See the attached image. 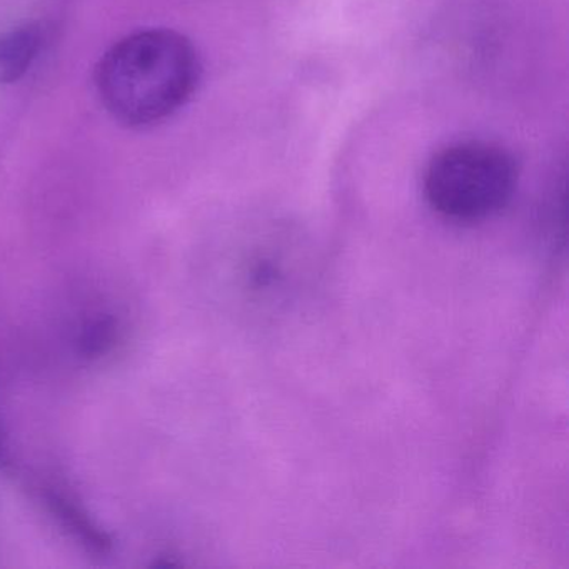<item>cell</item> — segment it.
<instances>
[{
	"instance_id": "cell-4",
	"label": "cell",
	"mask_w": 569,
	"mask_h": 569,
	"mask_svg": "<svg viewBox=\"0 0 569 569\" xmlns=\"http://www.w3.org/2000/svg\"><path fill=\"white\" fill-rule=\"evenodd\" d=\"M44 44L39 24H22L0 36V82L12 84L21 81L36 59L39 58Z\"/></svg>"
},
{
	"instance_id": "cell-2",
	"label": "cell",
	"mask_w": 569,
	"mask_h": 569,
	"mask_svg": "<svg viewBox=\"0 0 569 569\" xmlns=\"http://www.w3.org/2000/svg\"><path fill=\"white\" fill-rule=\"evenodd\" d=\"M515 156L488 141H459L432 156L425 196L432 211L455 222H479L501 212L518 188Z\"/></svg>"
},
{
	"instance_id": "cell-3",
	"label": "cell",
	"mask_w": 569,
	"mask_h": 569,
	"mask_svg": "<svg viewBox=\"0 0 569 569\" xmlns=\"http://www.w3.org/2000/svg\"><path fill=\"white\" fill-rule=\"evenodd\" d=\"M229 298L244 315L271 319L284 315L311 278L305 248L286 236L256 234L222 261Z\"/></svg>"
},
{
	"instance_id": "cell-1",
	"label": "cell",
	"mask_w": 569,
	"mask_h": 569,
	"mask_svg": "<svg viewBox=\"0 0 569 569\" xmlns=\"http://www.w3.org/2000/svg\"><path fill=\"white\" fill-rule=\"evenodd\" d=\"M196 46L181 32L156 28L119 39L96 68L106 111L126 128H149L181 111L201 84Z\"/></svg>"
}]
</instances>
